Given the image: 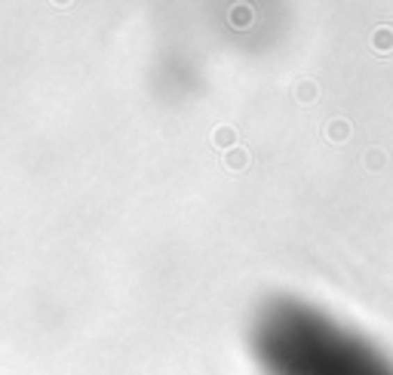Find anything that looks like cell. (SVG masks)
<instances>
[{
    "instance_id": "6da1fadb",
    "label": "cell",
    "mask_w": 393,
    "mask_h": 375,
    "mask_svg": "<svg viewBox=\"0 0 393 375\" xmlns=\"http://www.w3.org/2000/svg\"><path fill=\"white\" fill-rule=\"evenodd\" d=\"M252 342L264 375H393L372 342L301 301L264 308Z\"/></svg>"
}]
</instances>
